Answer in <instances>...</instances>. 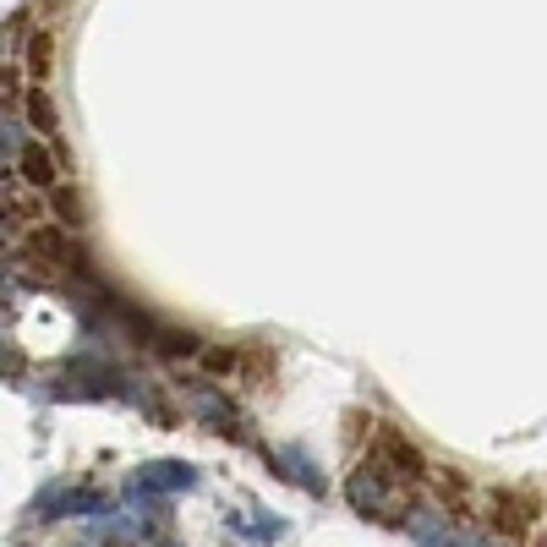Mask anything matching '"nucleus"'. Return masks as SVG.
<instances>
[{"mask_svg": "<svg viewBox=\"0 0 547 547\" xmlns=\"http://www.w3.org/2000/svg\"><path fill=\"white\" fill-rule=\"evenodd\" d=\"M367 460L378 465V471H389L394 482L422 487V493H427V476H433V465H427V455H422V449H416L411 438L400 433V427L372 422V449H367Z\"/></svg>", "mask_w": 547, "mask_h": 547, "instance_id": "1", "label": "nucleus"}, {"mask_svg": "<svg viewBox=\"0 0 547 547\" xmlns=\"http://www.w3.org/2000/svg\"><path fill=\"white\" fill-rule=\"evenodd\" d=\"M17 181H28L33 192H55L61 181H72V154H66L61 137H28L17 148Z\"/></svg>", "mask_w": 547, "mask_h": 547, "instance_id": "2", "label": "nucleus"}, {"mask_svg": "<svg viewBox=\"0 0 547 547\" xmlns=\"http://www.w3.org/2000/svg\"><path fill=\"white\" fill-rule=\"evenodd\" d=\"M537 515H542V498L531 493V487H493V493H487V526L509 542L531 537V531H537Z\"/></svg>", "mask_w": 547, "mask_h": 547, "instance_id": "3", "label": "nucleus"}, {"mask_svg": "<svg viewBox=\"0 0 547 547\" xmlns=\"http://www.w3.org/2000/svg\"><path fill=\"white\" fill-rule=\"evenodd\" d=\"M39 225H50V197L33 192L28 181H11L6 176V230H11V241L33 236Z\"/></svg>", "mask_w": 547, "mask_h": 547, "instance_id": "4", "label": "nucleus"}, {"mask_svg": "<svg viewBox=\"0 0 547 547\" xmlns=\"http://www.w3.org/2000/svg\"><path fill=\"white\" fill-rule=\"evenodd\" d=\"M22 72H28L33 88H50V77H55V28H39L28 39V50H22Z\"/></svg>", "mask_w": 547, "mask_h": 547, "instance_id": "5", "label": "nucleus"}, {"mask_svg": "<svg viewBox=\"0 0 547 547\" xmlns=\"http://www.w3.org/2000/svg\"><path fill=\"white\" fill-rule=\"evenodd\" d=\"M22 121L33 126V137H61V110H55L50 88H28V104H22Z\"/></svg>", "mask_w": 547, "mask_h": 547, "instance_id": "6", "label": "nucleus"}, {"mask_svg": "<svg viewBox=\"0 0 547 547\" xmlns=\"http://www.w3.org/2000/svg\"><path fill=\"white\" fill-rule=\"evenodd\" d=\"M44 197H50V219H55V225L83 230V192H77V181H61L55 192H44Z\"/></svg>", "mask_w": 547, "mask_h": 547, "instance_id": "7", "label": "nucleus"}, {"mask_svg": "<svg viewBox=\"0 0 547 547\" xmlns=\"http://www.w3.org/2000/svg\"><path fill=\"white\" fill-rule=\"evenodd\" d=\"M197 362H203L208 372H225V378H230V372L247 362V356H241V351H230V345H203V356H197Z\"/></svg>", "mask_w": 547, "mask_h": 547, "instance_id": "8", "label": "nucleus"}, {"mask_svg": "<svg viewBox=\"0 0 547 547\" xmlns=\"http://www.w3.org/2000/svg\"><path fill=\"white\" fill-rule=\"evenodd\" d=\"M531 547H547V526H542V531H537V542H531Z\"/></svg>", "mask_w": 547, "mask_h": 547, "instance_id": "9", "label": "nucleus"}]
</instances>
